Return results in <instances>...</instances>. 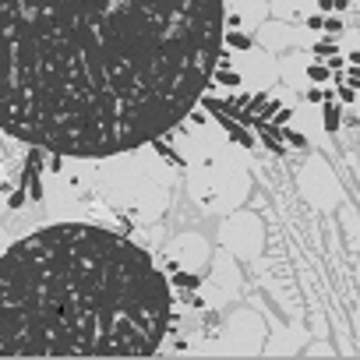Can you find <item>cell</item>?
<instances>
[{"instance_id": "cell-11", "label": "cell", "mask_w": 360, "mask_h": 360, "mask_svg": "<svg viewBox=\"0 0 360 360\" xmlns=\"http://www.w3.org/2000/svg\"><path fill=\"white\" fill-rule=\"evenodd\" d=\"M349 64H353V68H360V50H356V53H349Z\"/></svg>"}, {"instance_id": "cell-1", "label": "cell", "mask_w": 360, "mask_h": 360, "mask_svg": "<svg viewBox=\"0 0 360 360\" xmlns=\"http://www.w3.org/2000/svg\"><path fill=\"white\" fill-rule=\"evenodd\" d=\"M219 0H4V127L68 155L141 145L195 110Z\"/></svg>"}, {"instance_id": "cell-5", "label": "cell", "mask_w": 360, "mask_h": 360, "mask_svg": "<svg viewBox=\"0 0 360 360\" xmlns=\"http://www.w3.org/2000/svg\"><path fill=\"white\" fill-rule=\"evenodd\" d=\"M262 138H265V145H269V148H276V145H279V134H276V131H269V127L262 131Z\"/></svg>"}, {"instance_id": "cell-8", "label": "cell", "mask_w": 360, "mask_h": 360, "mask_svg": "<svg viewBox=\"0 0 360 360\" xmlns=\"http://www.w3.org/2000/svg\"><path fill=\"white\" fill-rule=\"evenodd\" d=\"M176 283H180V286H198V279H195V276H176Z\"/></svg>"}, {"instance_id": "cell-7", "label": "cell", "mask_w": 360, "mask_h": 360, "mask_svg": "<svg viewBox=\"0 0 360 360\" xmlns=\"http://www.w3.org/2000/svg\"><path fill=\"white\" fill-rule=\"evenodd\" d=\"M311 78H314V82H325L328 71H325V68H311Z\"/></svg>"}, {"instance_id": "cell-4", "label": "cell", "mask_w": 360, "mask_h": 360, "mask_svg": "<svg viewBox=\"0 0 360 360\" xmlns=\"http://www.w3.org/2000/svg\"><path fill=\"white\" fill-rule=\"evenodd\" d=\"M335 127H339V110L325 106V131H335Z\"/></svg>"}, {"instance_id": "cell-2", "label": "cell", "mask_w": 360, "mask_h": 360, "mask_svg": "<svg viewBox=\"0 0 360 360\" xmlns=\"http://www.w3.org/2000/svg\"><path fill=\"white\" fill-rule=\"evenodd\" d=\"M166 325L169 286L152 258L124 237L64 223L4 255V356H148Z\"/></svg>"}, {"instance_id": "cell-3", "label": "cell", "mask_w": 360, "mask_h": 360, "mask_svg": "<svg viewBox=\"0 0 360 360\" xmlns=\"http://www.w3.org/2000/svg\"><path fill=\"white\" fill-rule=\"evenodd\" d=\"M226 43H230V46H237V50H251V36H240V32H230V36H226Z\"/></svg>"}, {"instance_id": "cell-6", "label": "cell", "mask_w": 360, "mask_h": 360, "mask_svg": "<svg viewBox=\"0 0 360 360\" xmlns=\"http://www.w3.org/2000/svg\"><path fill=\"white\" fill-rule=\"evenodd\" d=\"M325 29L335 36V32H342V22H339V18H328V22H325Z\"/></svg>"}, {"instance_id": "cell-10", "label": "cell", "mask_w": 360, "mask_h": 360, "mask_svg": "<svg viewBox=\"0 0 360 360\" xmlns=\"http://www.w3.org/2000/svg\"><path fill=\"white\" fill-rule=\"evenodd\" d=\"M349 85H353V89L360 85V71H349Z\"/></svg>"}, {"instance_id": "cell-9", "label": "cell", "mask_w": 360, "mask_h": 360, "mask_svg": "<svg viewBox=\"0 0 360 360\" xmlns=\"http://www.w3.org/2000/svg\"><path fill=\"white\" fill-rule=\"evenodd\" d=\"M290 141H293L297 148H304V145H307V138H304V134H290Z\"/></svg>"}]
</instances>
